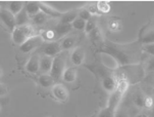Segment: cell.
Masks as SVG:
<instances>
[{
    "label": "cell",
    "instance_id": "obj_24",
    "mask_svg": "<svg viewBox=\"0 0 154 117\" xmlns=\"http://www.w3.org/2000/svg\"><path fill=\"white\" fill-rule=\"evenodd\" d=\"M55 35L56 34L53 30H46V31H44V32H42L41 37H42L43 41H51L55 38Z\"/></svg>",
    "mask_w": 154,
    "mask_h": 117
},
{
    "label": "cell",
    "instance_id": "obj_3",
    "mask_svg": "<svg viewBox=\"0 0 154 117\" xmlns=\"http://www.w3.org/2000/svg\"><path fill=\"white\" fill-rule=\"evenodd\" d=\"M43 43V39L41 37V35H36L31 37L30 39H28L25 43H23L20 46V49L23 53H30V51L34 50L35 48H37L38 46H40Z\"/></svg>",
    "mask_w": 154,
    "mask_h": 117
},
{
    "label": "cell",
    "instance_id": "obj_11",
    "mask_svg": "<svg viewBox=\"0 0 154 117\" xmlns=\"http://www.w3.org/2000/svg\"><path fill=\"white\" fill-rule=\"evenodd\" d=\"M39 6H40L41 11L46 15H51V17H53V18H58V17H61L62 15V14L60 11H58L57 9L53 8V7L50 6V5H48V4L39 3Z\"/></svg>",
    "mask_w": 154,
    "mask_h": 117
},
{
    "label": "cell",
    "instance_id": "obj_37",
    "mask_svg": "<svg viewBox=\"0 0 154 117\" xmlns=\"http://www.w3.org/2000/svg\"><path fill=\"white\" fill-rule=\"evenodd\" d=\"M136 117H148V115H146V114H144V113H141V114L137 115Z\"/></svg>",
    "mask_w": 154,
    "mask_h": 117
},
{
    "label": "cell",
    "instance_id": "obj_20",
    "mask_svg": "<svg viewBox=\"0 0 154 117\" xmlns=\"http://www.w3.org/2000/svg\"><path fill=\"white\" fill-rule=\"evenodd\" d=\"M23 7V2L22 1H11L8 4V10L12 15H17Z\"/></svg>",
    "mask_w": 154,
    "mask_h": 117
},
{
    "label": "cell",
    "instance_id": "obj_12",
    "mask_svg": "<svg viewBox=\"0 0 154 117\" xmlns=\"http://www.w3.org/2000/svg\"><path fill=\"white\" fill-rule=\"evenodd\" d=\"M52 62H53V58H51V57H47V56L42 57V58L40 59L41 71H43L45 74L49 73L52 67Z\"/></svg>",
    "mask_w": 154,
    "mask_h": 117
},
{
    "label": "cell",
    "instance_id": "obj_5",
    "mask_svg": "<svg viewBox=\"0 0 154 117\" xmlns=\"http://www.w3.org/2000/svg\"><path fill=\"white\" fill-rule=\"evenodd\" d=\"M0 20L9 30L14 31L15 29V15H12L8 9L0 8Z\"/></svg>",
    "mask_w": 154,
    "mask_h": 117
},
{
    "label": "cell",
    "instance_id": "obj_14",
    "mask_svg": "<svg viewBox=\"0 0 154 117\" xmlns=\"http://www.w3.org/2000/svg\"><path fill=\"white\" fill-rule=\"evenodd\" d=\"M26 11H27L28 15L34 17L37 14L40 12V6H39V2H28L26 5Z\"/></svg>",
    "mask_w": 154,
    "mask_h": 117
},
{
    "label": "cell",
    "instance_id": "obj_18",
    "mask_svg": "<svg viewBox=\"0 0 154 117\" xmlns=\"http://www.w3.org/2000/svg\"><path fill=\"white\" fill-rule=\"evenodd\" d=\"M72 29V25L59 23V24H57L56 28H55V34H57L58 36H63V35L67 34Z\"/></svg>",
    "mask_w": 154,
    "mask_h": 117
},
{
    "label": "cell",
    "instance_id": "obj_2",
    "mask_svg": "<svg viewBox=\"0 0 154 117\" xmlns=\"http://www.w3.org/2000/svg\"><path fill=\"white\" fill-rule=\"evenodd\" d=\"M66 53H60L53 58L52 67L49 74H50V76L55 81L61 78L62 73H63L64 69H66Z\"/></svg>",
    "mask_w": 154,
    "mask_h": 117
},
{
    "label": "cell",
    "instance_id": "obj_31",
    "mask_svg": "<svg viewBox=\"0 0 154 117\" xmlns=\"http://www.w3.org/2000/svg\"><path fill=\"white\" fill-rule=\"evenodd\" d=\"M154 41V34H153V31H150V33L146 34L144 37L142 39V42L144 44H151L153 43Z\"/></svg>",
    "mask_w": 154,
    "mask_h": 117
},
{
    "label": "cell",
    "instance_id": "obj_7",
    "mask_svg": "<svg viewBox=\"0 0 154 117\" xmlns=\"http://www.w3.org/2000/svg\"><path fill=\"white\" fill-rule=\"evenodd\" d=\"M85 60V50L83 47L81 46H78L75 47L74 50H72V54H70V61L72 63L75 65V66H80L84 63Z\"/></svg>",
    "mask_w": 154,
    "mask_h": 117
},
{
    "label": "cell",
    "instance_id": "obj_13",
    "mask_svg": "<svg viewBox=\"0 0 154 117\" xmlns=\"http://www.w3.org/2000/svg\"><path fill=\"white\" fill-rule=\"evenodd\" d=\"M61 77L66 82H69V83L74 82L75 80V78H77V70H75V68H72V67L64 69Z\"/></svg>",
    "mask_w": 154,
    "mask_h": 117
},
{
    "label": "cell",
    "instance_id": "obj_19",
    "mask_svg": "<svg viewBox=\"0 0 154 117\" xmlns=\"http://www.w3.org/2000/svg\"><path fill=\"white\" fill-rule=\"evenodd\" d=\"M129 87H130V83L126 78H122V79H119L116 82V90L119 93H121L122 96L128 92Z\"/></svg>",
    "mask_w": 154,
    "mask_h": 117
},
{
    "label": "cell",
    "instance_id": "obj_9",
    "mask_svg": "<svg viewBox=\"0 0 154 117\" xmlns=\"http://www.w3.org/2000/svg\"><path fill=\"white\" fill-rule=\"evenodd\" d=\"M122 97H124V96H122L121 93L117 92L116 89L114 90V92H112L111 95H110V97H109L107 107L110 109V110H112V111H114V112H116L117 107H119V103H121Z\"/></svg>",
    "mask_w": 154,
    "mask_h": 117
},
{
    "label": "cell",
    "instance_id": "obj_21",
    "mask_svg": "<svg viewBox=\"0 0 154 117\" xmlns=\"http://www.w3.org/2000/svg\"><path fill=\"white\" fill-rule=\"evenodd\" d=\"M78 18V14L75 11H69L66 14H62L61 19H60V23H63V24H69L72 25V23Z\"/></svg>",
    "mask_w": 154,
    "mask_h": 117
},
{
    "label": "cell",
    "instance_id": "obj_8",
    "mask_svg": "<svg viewBox=\"0 0 154 117\" xmlns=\"http://www.w3.org/2000/svg\"><path fill=\"white\" fill-rule=\"evenodd\" d=\"M26 70L31 74H36L40 70V59L37 54H34L30 58L26 65Z\"/></svg>",
    "mask_w": 154,
    "mask_h": 117
},
{
    "label": "cell",
    "instance_id": "obj_38",
    "mask_svg": "<svg viewBox=\"0 0 154 117\" xmlns=\"http://www.w3.org/2000/svg\"><path fill=\"white\" fill-rule=\"evenodd\" d=\"M0 75H1V69H0Z\"/></svg>",
    "mask_w": 154,
    "mask_h": 117
},
{
    "label": "cell",
    "instance_id": "obj_26",
    "mask_svg": "<svg viewBox=\"0 0 154 117\" xmlns=\"http://www.w3.org/2000/svg\"><path fill=\"white\" fill-rule=\"evenodd\" d=\"M85 26H86V22L83 20H81L80 18H77V19L72 23V27L74 28V29H77V30H80V31L84 30Z\"/></svg>",
    "mask_w": 154,
    "mask_h": 117
},
{
    "label": "cell",
    "instance_id": "obj_6",
    "mask_svg": "<svg viewBox=\"0 0 154 117\" xmlns=\"http://www.w3.org/2000/svg\"><path fill=\"white\" fill-rule=\"evenodd\" d=\"M43 53H44V56L54 58V57H56L58 54L61 53L60 44H59V42H49V43H47L46 45L43 47Z\"/></svg>",
    "mask_w": 154,
    "mask_h": 117
},
{
    "label": "cell",
    "instance_id": "obj_33",
    "mask_svg": "<svg viewBox=\"0 0 154 117\" xmlns=\"http://www.w3.org/2000/svg\"><path fill=\"white\" fill-rule=\"evenodd\" d=\"M144 50L147 51L148 54H150L151 56H153V54H154V44L153 43H151V44H145Z\"/></svg>",
    "mask_w": 154,
    "mask_h": 117
},
{
    "label": "cell",
    "instance_id": "obj_23",
    "mask_svg": "<svg viewBox=\"0 0 154 117\" xmlns=\"http://www.w3.org/2000/svg\"><path fill=\"white\" fill-rule=\"evenodd\" d=\"M144 96H143V93L141 92H137L134 93V96H133V101H134L135 105L137 106V107L139 108H142L143 107V102H144Z\"/></svg>",
    "mask_w": 154,
    "mask_h": 117
},
{
    "label": "cell",
    "instance_id": "obj_35",
    "mask_svg": "<svg viewBox=\"0 0 154 117\" xmlns=\"http://www.w3.org/2000/svg\"><path fill=\"white\" fill-rule=\"evenodd\" d=\"M86 9H87L91 15H92V14L95 15V14H97V12H98L97 8H96V4H90V5H88V8H86Z\"/></svg>",
    "mask_w": 154,
    "mask_h": 117
},
{
    "label": "cell",
    "instance_id": "obj_22",
    "mask_svg": "<svg viewBox=\"0 0 154 117\" xmlns=\"http://www.w3.org/2000/svg\"><path fill=\"white\" fill-rule=\"evenodd\" d=\"M96 8L102 14H108L110 11V5L106 1H98L96 3Z\"/></svg>",
    "mask_w": 154,
    "mask_h": 117
},
{
    "label": "cell",
    "instance_id": "obj_34",
    "mask_svg": "<svg viewBox=\"0 0 154 117\" xmlns=\"http://www.w3.org/2000/svg\"><path fill=\"white\" fill-rule=\"evenodd\" d=\"M113 117H130L129 114H128L126 111L124 110H116L114 112V116Z\"/></svg>",
    "mask_w": 154,
    "mask_h": 117
},
{
    "label": "cell",
    "instance_id": "obj_28",
    "mask_svg": "<svg viewBox=\"0 0 154 117\" xmlns=\"http://www.w3.org/2000/svg\"><path fill=\"white\" fill-rule=\"evenodd\" d=\"M95 28H96V22L93 19H90L89 21L86 22V26H85L84 31L87 33V34H90V33L92 32Z\"/></svg>",
    "mask_w": 154,
    "mask_h": 117
},
{
    "label": "cell",
    "instance_id": "obj_1",
    "mask_svg": "<svg viewBox=\"0 0 154 117\" xmlns=\"http://www.w3.org/2000/svg\"><path fill=\"white\" fill-rule=\"evenodd\" d=\"M34 32H35V30H34V27L32 25L26 24L23 26L15 27V29L12 31V41L20 46L28 39L33 37Z\"/></svg>",
    "mask_w": 154,
    "mask_h": 117
},
{
    "label": "cell",
    "instance_id": "obj_15",
    "mask_svg": "<svg viewBox=\"0 0 154 117\" xmlns=\"http://www.w3.org/2000/svg\"><path fill=\"white\" fill-rule=\"evenodd\" d=\"M29 21V15L26 11L25 8H23L20 11L15 15V26H23L28 23Z\"/></svg>",
    "mask_w": 154,
    "mask_h": 117
},
{
    "label": "cell",
    "instance_id": "obj_4",
    "mask_svg": "<svg viewBox=\"0 0 154 117\" xmlns=\"http://www.w3.org/2000/svg\"><path fill=\"white\" fill-rule=\"evenodd\" d=\"M52 95L56 99L57 101L61 103H66L69 100V90L64 85L60 84V83H55L52 86Z\"/></svg>",
    "mask_w": 154,
    "mask_h": 117
},
{
    "label": "cell",
    "instance_id": "obj_10",
    "mask_svg": "<svg viewBox=\"0 0 154 117\" xmlns=\"http://www.w3.org/2000/svg\"><path fill=\"white\" fill-rule=\"evenodd\" d=\"M116 82H117L116 79L114 78V76H112L111 74L103 77L102 81H101V83H102V87L106 90V92H108L110 93L116 89Z\"/></svg>",
    "mask_w": 154,
    "mask_h": 117
},
{
    "label": "cell",
    "instance_id": "obj_36",
    "mask_svg": "<svg viewBox=\"0 0 154 117\" xmlns=\"http://www.w3.org/2000/svg\"><path fill=\"white\" fill-rule=\"evenodd\" d=\"M7 92H8V89H7V87L5 86V84H3V83H0V96L6 95Z\"/></svg>",
    "mask_w": 154,
    "mask_h": 117
},
{
    "label": "cell",
    "instance_id": "obj_32",
    "mask_svg": "<svg viewBox=\"0 0 154 117\" xmlns=\"http://www.w3.org/2000/svg\"><path fill=\"white\" fill-rule=\"evenodd\" d=\"M153 106V100L151 97H145L144 98V102H143V107L147 108V109H151Z\"/></svg>",
    "mask_w": 154,
    "mask_h": 117
},
{
    "label": "cell",
    "instance_id": "obj_25",
    "mask_svg": "<svg viewBox=\"0 0 154 117\" xmlns=\"http://www.w3.org/2000/svg\"><path fill=\"white\" fill-rule=\"evenodd\" d=\"M46 20H47L46 15H44L43 12H41V11L33 17V21L36 25H43L44 23L46 22Z\"/></svg>",
    "mask_w": 154,
    "mask_h": 117
},
{
    "label": "cell",
    "instance_id": "obj_30",
    "mask_svg": "<svg viewBox=\"0 0 154 117\" xmlns=\"http://www.w3.org/2000/svg\"><path fill=\"white\" fill-rule=\"evenodd\" d=\"M114 116V111L110 110L108 107L102 109L100 111V113L98 114V117H113Z\"/></svg>",
    "mask_w": 154,
    "mask_h": 117
},
{
    "label": "cell",
    "instance_id": "obj_16",
    "mask_svg": "<svg viewBox=\"0 0 154 117\" xmlns=\"http://www.w3.org/2000/svg\"><path fill=\"white\" fill-rule=\"evenodd\" d=\"M39 83L43 87H51L55 84V80L50 76V74H43L39 77Z\"/></svg>",
    "mask_w": 154,
    "mask_h": 117
},
{
    "label": "cell",
    "instance_id": "obj_27",
    "mask_svg": "<svg viewBox=\"0 0 154 117\" xmlns=\"http://www.w3.org/2000/svg\"><path fill=\"white\" fill-rule=\"evenodd\" d=\"M108 27H109V30L110 31H113V32H116V31H119L122 29V25H121V22L117 20H110L108 22Z\"/></svg>",
    "mask_w": 154,
    "mask_h": 117
},
{
    "label": "cell",
    "instance_id": "obj_17",
    "mask_svg": "<svg viewBox=\"0 0 154 117\" xmlns=\"http://www.w3.org/2000/svg\"><path fill=\"white\" fill-rule=\"evenodd\" d=\"M75 43V38L72 37V36L64 37L60 42H59V44H60V47H61V50H67V49L74 47Z\"/></svg>",
    "mask_w": 154,
    "mask_h": 117
},
{
    "label": "cell",
    "instance_id": "obj_29",
    "mask_svg": "<svg viewBox=\"0 0 154 117\" xmlns=\"http://www.w3.org/2000/svg\"><path fill=\"white\" fill-rule=\"evenodd\" d=\"M78 18H80L81 20L87 22V21L91 19V14L86 8H82V9H80L79 12H78Z\"/></svg>",
    "mask_w": 154,
    "mask_h": 117
}]
</instances>
